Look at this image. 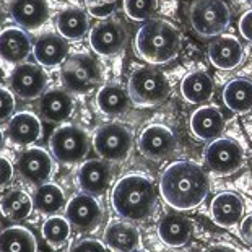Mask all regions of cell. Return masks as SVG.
<instances>
[{"label":"cell","mask_w":252,"mask_h":252,"mask_svg":"<svg viewBox=\"0 0 252 252\" xmlns=\"http://www.w3.org/2000/svg\"><path fill=\"white\" fill-rule=\"evenodd\" d=\"M63 88L70 93H88L103 82V67L90 54H72L65 59L61 68Z\"/></svg>","instance_id":"cell-4"},{"label":"cell","mask_w":252,"mask_h":252,"mask_svg":"<svg viewBox=\"0 0 252 252\" xmlns=\"http://www.w3.org/2000/svg\"><path fill=\"white\" fill-rule=\"evenodd\" d=\"M158 0H124V12L133 21H148L157 12Z\"/></svg>","instance_id":"cell-34"},{"label":"cell","mask_w":252,"mask_h":252,"mask_svg":"<svg viewBox=\"0 0 252 252\" xmlns=\"http://www.w3.org/2000/svg\"><path fill=\"white\" fill-rule=\"evenodd\" d=\"M224 128V117L217 106L203 104L190 116V130L200 140H215Z\"/></svg>","instance_id":"cell-23"},{"label":"cell","mask_w":252,"mask_h":252,"mask_svg":"<svg viewBox=\"0 0 252 252\" xmlns=\"http://www.w3.org/2000/svg\"><path fill=\"white\" fill-rule=\"evenodd\" d=\"M13 176H15V166L12 164V161H10L8 158L0 155V189L8 186L10 182H12Z\"/></svg>","instance_id":"cell-38"},{"label":"cell","mask_w":252,"mask_h":252,"mask_svg":"<svg viewBox=\"0 0 252 252\" xmlns=\"http://www.w3.org/2000/svg\"><path fill=\"white\" fill-rule=\"evenodd\" d=\"M251 252H252V251H251Z\"/></svg>","instance_id":"cell-45"},{"label":"cell","mask_w":252,"mask_h":252,"mask_svg":"<svg viewBox=\"0 0 252 252\" xmlns=\"http://www.w3.org/2000/svg\"><path fill=\"white\" fill-rule=\"evenodd\" d=\"M17 171L20 178L30 184H44L54 173V161L44 148L30 147L20 155Z\"/></svg>","instance_id":"cell-14"},{"label":"cell","mask_w":252,"mask_h":252,"mask_svg":"<svg viewBox=\"0 0 252 252\" xmlns=\"http://www.w3.org/2000/svg\"><path fill=\"white\" fill-rule=\"evenodd\" d=\"M181 93L187 103L190 104H205L212 99L215 93L213 78L203 70H195L187 73L181 82Z\"/></svg>","instance_id":"cell-28"},{"label":"cell","mask_w":252,"mask_h":252,"mask_svg":"<svg viewBox=\"0 0 252 252\" xmlns=\"http://www.w3.org/2000/svg\"><path fill=\"white\" fill-rule=\"evenodd\" d=\"M91 143L101 159L124 161L133 147V135L127 126L111 122L96 128Z\"/></svg>","instance_id":"cell-8"},{"label":"cell","mask_w":252,"mask_h":252,"mask_svg":"<svg viewBox=\"0 0 252 252\" xmlns=\"http://www.w3.org/2000/svg\"><path fill=\"white\" fill-rule=\"evenodd\" d=\"M8 13L20 28L37 30L49 20L51 8L47 0H10Z\"/></svg>","instance_id":"cell-17"},{"label":"cell","mask_w":252,"mask_h":252,"mask_svg":"<svg viewBox=\"0 0 252 252\" xmlns=\"http://www.w3.org/2000/svg\"><path fill=\"white\" fill-rule=\"evenodd\" d=\"M111 203L117 215L127 221H145L157 210V186L145 174H127L112 187Z\"/></svg>","instance_id":"cell-2"},{"label":"cell","mask_w":252,"mask_h":252,"mask_svg":"<svg viewBox=\"0 0 252 252\" xmlns=\"http://www.w3.org/2000/svg\"><path fill=\"white\" fill-rule=\"evenodd\" d=\"M33 56L41 67L62 65L68 57V42L59 33H44L36 37Z\"/></svg>","instance_id":"cell-20"},{"label":"cell","mask_w":252,"mask_h":252,"mask_svg":"<svg viewBox=\"0 0 252 252\" xmlns=\"http://www.w3.org/2000/svg\"><path fill=\"white\" fill-rule=\"evenodd\" d=\"M47 87V73L41 65L23 62L15 65L8 77L10 91L20 99H36L44 94Z\"/></svg>","instance_id":"cell-10"},{"label":"cell","mask_w":252,"mask_h":252,"mask_svg":"<svg viewBox=\"0 0 252 252\" xmlns=\"http://www.w3.org/2000/svg\"><path fill=\"white\" fill-rule=\"evenodd\" d=\"M33 52L31 37L20 26H7L0 31V57L8 63H23Z\"/></svg>","instance_id":"cell-19"},{"label":"cell","mask_w":252,"mask_h":252,"mask_svg":"<svg viewBox=\"0 0 252 252\" xmlns=\"http://www.w3.org/2000/svg\"><path fill=\"white\" fill-rule=\"evenodd\" d=\"M210 192V179L200 164L179 159L168 164L159 178V194L174 210H194Z\"/></svg>","instance_id":"cell-1"},{"label":"cell","mask_w":252,"mask_h":252,"mask_svg":"<svg viewBox=\"0 0 252 252\" xmlns=\"http://www.w3.org/2000/svg\"><path fill=\"white\" fill-rule=\"evenodd\" d=\"M189 20L192 30L203 39L218 37L229 26L231 10L224 0H195L189 10Z\"/></svg>","instance_id":"cell-5"},{"label":"cell","mask_w":252,"mask_h":252,"mask_svg":"<svg viewBox=\"0 0 252 252\" xmlns=\"http://www.w3.org/2000/svg\"><path fill=\"white\" fill-rule=\"evenodd\" d=\"M17 96H15L10 88L0 87V122L10 119L15 114L17 108Z\"/></svg>","instance_id":"cell-36"},{"label":"cell","mask_w":252,"mask_h":252,"mask_svg":"<svg viewBox=\"0 0 252 252\" xmlns=\"http://www.w3.org/2000/svg\"><path fill=\"white\" fill-rule=\"evenodd\" d=\"M104 244L112 252H135L142 244L140 231L130 221H112L104 229Z\"/></svg>","instance_id":"cell-25"},{"label":"cell","mask_w":252,"mask_h":252,"mask_svg":"<svg viewBox=\"0 0 252 252\" xmlns=\"http://www.w3.org/2000/svg\"><path fill=\"white\" fill-rule=\"evenodd\" d=\"M34 210L33 197L21 189H12L0 198V212L10 221H23Z\"/></svg>","instance_id":"cell-30"},{"label":"cell","mask_w":252,"mask_h":252,"mask_svg":"<svg viewBox=\"0 0 252 252\" xmlns=\"http://www.w3.org/2000/svg\"><path fill=\"white\" fill-rule=\"evenodd\" d=\"M51 153L59 163H82L90 152V137L87 130L75 124L59 126L49 138Z\"/></svg>","instance_id":"cell-6"},{"label":"cell","mask_w":252,"mask_h":252,"mask_svg":"<svg viewBox=\"0 0 252 252\" xmlns=\"http://www.w3.org/2000/svg\"><path fill=\"white\" fill-rule=\"evenodd\" d=\"M33 203L37 212L46 215H56L61 208L65 207V192L54 182H44L36 187L33 194Z\"/></svg>","instance_id":"cell-31"},{"label":"cell","mask_w":252,"mask_h":252,"mask_svg":"<svg viewBox=\"0 0 252 252\" xmlns=\"http://www.w3.org/2000/svg\"><path fill=\"white\" fill-rule=\"evenodd\" d=\"M210 217L221 228L236 226L244 218V200L234 192H220L210 203Z\"/></svg>","instance_id":"cell-21"},{"label":"cell","mask_w":252,"mask_h":252,"mask_svg":"<svg viewBox=\"0 0 252 252\" xmlns=\"http://www.w3.org/2000/svg\"><path fill=\"white\" fill-rule=\"evenodd\" d=\"M239 236L248 246H252V213L244 217L239 223Z\"/></svg>","instance_id":"cell-40"},{"label":"cell","mask_w":252,"mask_h":252,"mask_svg":"<svg viewBox=\"0 0 252 252\" xmlns=\"http://www.w3.org/2000/svg\"><path fill=\"white\" fill-rule=\"evenodd\" d=\"M3 20H5V13H3L2 7H0V28H2V25H3Z\"/></svg>","instance_id":"cell-43"},{"label":"cell","mask_w":252,"mask_h":252,"mask_svg":"<svg viewBox=\"0 0 252 252\" xmlns=\"http://www.w3.org/2000/svg\"><path fill=\"white\" fill-rule=\"evenodd\" d=\"M223 103L234 114L252 111V82L248 78H234L223 88Z\"/></svg>","instance_id":"cell-29"},{"label":"cell","mask_w":252,"mask_h":252,"mask_svg":"<svg viewBox=\"0 0 252 252\" xmlns=\"http://www.w3.org/2000/svg\"><path fill=\"white\" fill-rule=\"evenodd\" d=\"M72 233V224L65 217L61 215H51L49 218L44 220L41 226L42 238L51 248H62L70 238Z\"/></svg>","instance_id":"cell-33"},{"label":"cell","mask_w":252,"mask_h":252,"mask_svg":"<svg viewBox=\"0 0 252 252\" xmlns=\"http://www.w3.org/2000/svg\"><path fill=\"white\" fill-rule=\"evenodd\" d=\"M103 215V207L96 200V197L85 192L73 195L65 203V218L80 231H90L99 226Z\"/></svg>","instance_id":"cell-13"},{"label":"cell","mask_w":252,"mask_h":252,"mask_svg":"<svg viewBox=\"0 0 252 252\" xmlns=\"http://www.w3.org/2000/svg\"><path fill=\"white\" fill-rule=\"evenodd\" d=\"M3 142H5V133L2 130V127H0V150H2V147H3Z\"/></svg>","instance_id":"cell-42"},{"label":"cell","mask_w":252,"mask_h":252,"mask_svg":"<svg viewBox=\"0 0 252 252\" xmlns=\"http://www.w3.org/2000/svg\"><path fill=\"white\" fill-rule=\"evenodd\" d=\"M205 164L212 173L229 176L239 171L244 164V148L238 140L229 137H218L205 148Z\"/></svg>","instance_id":"cell-9"},{"label":"cell","mask_w":252,"mask_h":252,"mask_svg":"<svg viewBox=\"0 0 252 252\" xmlns=\"http://www.w3.org/2000/svg\"><path fill=\"white\" fill-rule=\"evenodd\" d=\"M135 252H147V251H135Z\"/></svg>","instance_id":"cell-44"},{"label":"cell","mask_w":252,"mask_h":252,"mask_svg":"<svg viewBox=\"0 0 252 252\" xmlns=\"http://www.w3.org/2000/svg\"><path fill=\"white\" fill-rule=\"evenodd\" d=\"M57 33L67 41H80L90 30V17L87 10L80 7H67L56 17Z\"/></svg>","instance_id":"cell-26"},{"label":"cell","mask_w":252,"mask_h":252,"mask_svg":"<svg viewBox=\"0 0 252 252\" xmlns=\"http://www.w3.org/2000/svg\"><path fill=\"white\" fill-rule=\"evenodd\" d=\"M238 30L241 36L252 44V10H248L246 13H243V17L239 18Z\"/></svg>","instance_id":"cell-39"},{"label":"cell","mask_w":252,"mask_h":252,"mask_svg":"<svg viewBox=\"0 0 252 252\" xmlns=\"http://www.w3.org/2000/svg\"><path fill=\"white\" fill-rule=\"evenodd\" d=\"M7 135L17 145H33L42 137L41 119L30 111L17 112L8 121Z\"/></svg>","instance_id":"cell-24"},{"label":"cell","mask_w":252,"mask_h":252,"mask_svg":"<svg viewBox=\"0 0 252 252\" xmlns=\"http://www.w3.org/2000/svg\"><path fill=\"white\" fill-rule=\"evenodd\" d=\"M244 47L236 36L221 34L208 46V59L220 70H233L243 62Z\"/></svg>","instance_id":"cell-18"},{"label":"cell","mask_w":252,"mask_h":252,"mask_svg":"<svg viewBox=\"0 0 252 252\" xmlns=\"http://www.w3.org/2000/svg\"><path fill=\"white\" fill-rule=\"evenodd\" d=\"M112 181V169L106 159H88L77 171V184L80 190L90 195H101L108 190Z\"/></svg>","instance_id":"cell-16"},{"label":"cell","mask_w":252,"mask_h":252,"mask_svg":"<svg viewBox=\"0 0 252 252\" xmlns=\"http://www.w3.org/2000/svg\"><path fill=\"white\" fill-rule=\"evenodd\" d=\"M159 239L169 248H182L190 241L194 226L187 217L181 213H166L157 224Z\"/></svg>","instance_id":"cell-22"},{"label":"cell","mask_w":252,"mask_h":252,"mask_svg":"<svg viewBox=\"0 0 252 252\" xmlns=\"http://www.w3.org/2000/svg\"><path fill=\"white\" fill-rule=\"evenodd\" d=\"M68 252H109V248L104 243L93 238H85L77 241Z\"/></svg>","instance_id":"cell-37"},{"label":"cell","mask_w":252,"mask_h":252,"mask_svg":"<svg viewBox=\"0 0 252 252\" xmlns=\"http://www.w3.org/2000/svg\"><path fill=\"white\" fill-rule=\"evenodd\" d=\"M130 101L132 99L127 88L122 87L121 83L111 82L99 88L98 94H96V108L104 116L114 117L127 112Z\"/></svg>","instance_id":"cell-27"},{"label":"cell","mask_w":252,"mask_h":252,"mask_svg":"<svg viewBox=\"0 0 252 252\" xmlns=\"http://www.w3.org/2000/svg\"><path fill=\"white\" fill-rule=\"evenodd\" d=\"M87 10L91 17L98 20H108L116 10L117 0H85Z\"/></svg>","instance_id":"cell-35"},{"label":"cell","mask_w":252,"mask_h":252,"mask_svg":"<svg viewBox=\"0 0 252 252\" xmlns=\"http://www.w3.org/2000/svg\"><path fill=\"white\" fill-rule=\"evenodd\" d=\"M135 49L145 62L163 65L178 57L181 51V34L169 21L152 18L137 31Z\"/></svg>","instance_id":"cell-3"},{"label":"cell","mask_w":252,"mask_h":252,"mask_svg":"<svg viewBox=\"0 0 252 252\" xmlns=\"http://www.w3.org/2000/svg\"><path fill=\"white\" fill-rule=\"evenodd\" d=\"M128 33L126 26L116 20H101L90 31V46L96 54L112 57L126 49Z\"/></svg>","instance_id":"cell-11"},{"label":"cell","mask_w":252,"mask_h":252,"mask_svg":"<svg viewBox=\"0 0 252 252\" xmlns=\"http://www.w3.org/2000/svg\"><path fill=\"white\" fill-rule=\"evenodd\" d=\"M137 147L143 157L153 161H161L174 153L178 140L169 127L163 124H150L138 135Z\"/></svg>","instance_id":"cell-12"},{"label":"cell","mask_w":252,"mask_h":252,"mask_svg":"<svg viewBox=\"0 0 252 252\" xmlns=\"http://www.w3.org/2000/svg\"><path fill=\"white\" fill-rule=\"evenodd\" d=\"M203 252H239V251L231 248V246H228V244H213L210 248H207Z\"/></svg>","instance_id":"cell-41"},{"label":"cell","mask_w":252,"mask_h":252,"mask_svg":"<svg viewBox=\"0 0 252 252\" xmlns=\"http://www.w3.org/2000/svg\"><path fill=\"white\" fill-rule=\"evenodd\" d=\"M128 94L140 106H157L168 98L169 82L163 72L153 67H140L128 78Z\"/></svg>","instance_id":"cell-7"},{"label":"cell","mask_w":252,"mask_h":252,"mask_svg":"<svg viewBox=\"0 0 252 252\" xmlns=\"http://www.w3.org/2000/svg\"><path fill=\"white\" fill-rule=\"evenodd\" d=\"M75 109V101L65 88L46 90L37 101V112L41 119L49 124H61L70 119Z\"/></svg>","instance_id":"cell-15"},{"label":"cell","mask_w":252,"mask_h":252,"mask_svg":"<svg viewBox=\"0 0 252 252\" xmlns=\"http://www.w3.org/2000/svg\"><path fill=\"white\" fill-rule=\"evenodd\" d=\"M0 252H37L34 234L23 226H10L0 233Z\"/></svg>","instance_id":"cell-32"}]
</instances>
